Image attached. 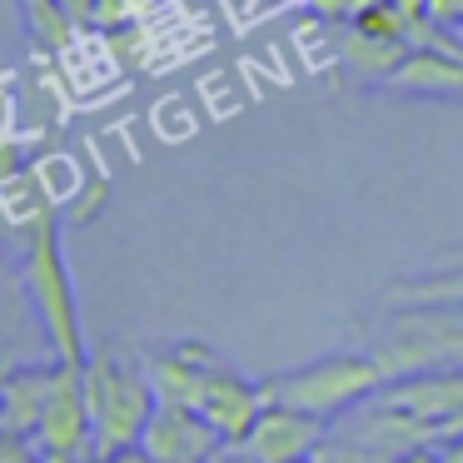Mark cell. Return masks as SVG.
<instances>
[{
  "instance_id": "cell-10",
  "label": "cell",
  "mask_w": 463,
  "mask_h": 463,
  "mask_svg": "<svg viewBox=\"0 0 463 463\" xmlns=\"http://www.w3.org/2000/svg\"><path fill=\"white\" fill-rule=\"evenodd\" d=\"M214 364H220V359H214L204 344H180V349L150 354V359H145V373H150L160 403H184V409H200L204 383H210Z\"/></svg>"
},
{
  "instance_id": "cell-24",
  "label": "cell",
  "mask_w": 463,
  "mask_h": 463,
  "mask_svg": "<svg viewBox=\"0 0 463 463\" xmlns=\"http://www.w3.org/2000/svg\"><path fill=\"white\" fill-rule=\"evenodd\" d=\"M453 433H463V413H458V419L449 423V433H443V439H453Z\"/></svg>"
},
{
  "instance_id": "cell-25",
  "label": "cell",
  "mask_w": 463,
  "mask_h": 463,
  "mask_svg": "<svg viewBox=\"0 0 463 463\" xmlns=\"http://www.w3.org/2000/svg\"><path fill=\"white\" fill-rule=\"evenodd\" d=\"M304 463H314V458H304Z\"/></svg>"
},
{
  "instance_id": "cell-8",
  "label": "cell",
  "mask_w": 463,
  "mask_h": 463,
  "mask_svg": "<svg viewBox=\"0 0 463 463\" xmlns=\"http://www.w3.org/2000/svg\"><path fill=\"white\" fill-rule=\"evenodd\" d=\"M200 413L220 429L224 443H244L264 413V383L234 373L230 364H214L210 383H204V399H200Z\"/></svg>"
},
{
  "instance_id": "cell-1",
  "label": "cell",
  "mask_w": 463,
  "mask_h": 463,
  "mask_svg": "<svg viewBox=\"0 0 463 463\" xmlns=\"http://www.w3.org/2000/svg\"><path fill=\"white\" fill-rule=\"evenodd\" d=\"M21 244H25V289H31V304L45 324V339H51L55 359L90 364L80 299H75V279H71V264H65V250H61V214L45 210L35 224H25Z\"/></svg>"
},
{
  "instance_id": "cell-4",
  "label": "cell",
  "mask_w": 463,
  "mask_h": 463,
  "mask_svg": "<svg viewBox=\"0 0 463 463\" xmlns=\"http://www.w3.org/2000/svg\"><path fill=\"white\" fill-rule=\"evenodd\" d=\"M31 449L45 463H90L95 458V423L90 399H85V364H61L55 369V393L45 403V419L35 429Z\"/></svg>"
},
{
  "instance_id": "cell-15",
  "label": "cell",
  "mask_w": 463,
  "mask_h": 463,
  "mask_svg": "<svg viewBox=\"0 0 463 463\" xmlns=\"http://www.w3.org/2000/svg\"><path fill=\"white\" fill-rule=\"evenodd\" d=\"M399 453H379L369 449V443H354L344 439V433H329V439L319 443V453H314V463H393Z\"/></svg>"
},
{
  "instance_id": "cell-2",
  "label": "cell",
  "mask_w": 463,
  "mask_h": 463,
  "mask_svg": "<svg viewBox=\"0 0 463 463\" xmlns=\"http://www.w3.org/2000/svg\"><path fill=\"white\" fill-rule=\"evenodd\" d=\"M383 383H389V369L379 364L373 349H339L314 364H299L289 373L264 379V403H294V409L314 413L324 423H339L364 399H373Z\"/></svg>"
},
{
  "instance_id": "cell-14",
  "label": "cell",
  "mask_w": 463,
  "mask_h": 463,
  "mask_svg": "<svg viewBox=\"0 0 463 463\" xmlns=\"http://www.w3.org/2000/svg\"><path fill=\"white\" fill-rule=\"evenodd\" d=\"M393 304H463V264L439 274H419L409 284H393Z\"/></svg>"
},
{
  "instance_id": "cell-12",
  "label": "cell",
  "mask_w": 463,
  "mask_h": 463,
  "mask_svg": "<svg viewBox=\"0 0 463 463\" xmlns=\"http://www.w3.org/2000/svg\"><path fill=\"white\" fill-rule=\"evenodd\" d=\"M409 51H413L409 41H383V35H369L359 25H349L339 41V55L349 65V75H359L364 85H389L393 71L409 61Z\"/></svg>"
},
{
  "instance_id": "cell-22",
  "label": "cell",
  "mask_w": 463,
  "mask_h": 463,
  "mask_svg": "<svg viewBox=\"0 0 463 463\" xmlns=\"http://www.w3.org/2000/svg\"><path fill=\"white\" fill-rule=\"evenodd\" d=\"M210 463H260V458H254V453L250 449H244V443H224V449L220 453H214V458Z\"/></svg>"
},
{
  "instance_id": "cell-3",
  "label": "cell",
  "mask_w": 463,
  "mask_h": 463,
  "mask_svg": "<svg viewBox=\"0 0 463 463\" xmlns=\"http://www.w3.org/2000/svg\"><path fill=\"white\" fill-rule=\"evenodd\" d=\"M85 399H90V423H95V458L140 449L145 429H150L155 409H160L150 373L130 369V364L110 359V354L85 364Z\"/></svg>"
},
{
  "instance_id": "cell-9",
  "label": "cell",
  "mask_w": 463,
  "mask_h": 463,
  "mask_svg": "<svg viewBox=\"0 0 463 463\" xmlns=\"http://www.w3.org/2000/svg\"><path fill=\"white\" fill-rule=\"evenodd\" d=\"M55 364H15L5 379H0V429L11 433V439H35L45 419V403L55 393Z\"/></svg>"
},
{
  "instance_id": "cell-6",
  "label": "cell",
  "mask_w": 463,
  "mask_h": 463,
  "mask_svg": "<svg viewBox=\"0 0 463 463\" xmlns=\"http://www.w3.org/2000/svg\"><path fill=\"white\" fill-rule=\"evenodd\" d=\"M145 458L150 463H210L224 449L220 429L204 419L200 409H184V403H160L145 429Z\"/></svg>"
},
{
  "instance_id": "cell-7",
  "label": "cell",
  "mask_w": 463,
  "mask_h": 463,
  "mask_svg": "<svg viewBox=\"0 0 463 463\" xmlns=\"http://www.w3.org/2000/svg\"><path fill=\"white\" fill-rule=\"evenodd\" d=\"M329 439V423L314 413L294 409V403H264L260 423L250 429L244 449L260 463H304L319 453V443Z\"/></svg>"
},
{
  "instance_id": "cell-5",
  "label": "cell",
  "mask_w": 463,
  "mask_h": 463,
  "mask_svg": "<svg viewBox=\"0 0 463 463\" xmlns=\"http://www.w3.org/2000/svg\"><path fill=\"white\" fill-rule=\"evenodd\" d=\"M383 403L399 413L429 423L433 433H449V423L463 413V369H419V373H393L379 389Z\"/></svg>"
},
{
  "instance_id": "cell-23",
  "label": "cell",
  "mask_w": 463,
  "mask_h": 463,
  "mask_svg": "<svg viewBox=\"0 0 463 463\" xmlns=\"http://www.w3.org/2000/svg\"><path fill=\"white\" fill-rule=\"evenodd\" d=\"M90 463H150V458H145V449H125V453H100Z\"/></svg>"
},
{
  "instance_id": "cell-13",
  "label": "cell",
  "mask_w": 463,
  "mask_h": 463,
  "mask_svg": "<svg viewBox=\"0 0 463 463\" xmlns=\"http://www.w3.org/2000/svg\"><path fill=\"white\" fill-rule=\"evenodd\" d=\"M21 5V15H25V31H31V41H35V51H71V41H75V31L80 25L71 21V11H65L61 0H15Z\"/></svg>"
},
{
  "instance_id": "cell-17",
  "label": "cell",
  "mask_w": 463,
  "mask_h": 463,
  "mask_svg": "<svg viewBox=\"0 0 463 463\" xmlns=\"http://www.w3.org/2000/svg\"><path fill=\"white\" fill-rule=\"evenodd\" d=\"M0 463H45V458L31 449V439H11V433H5V439H0Z\"/></svg>"
},
{
  "instance_id": "cell-18",
  "label": "cell",
  "mask_w": 463,
  "mask_h": 463,
  "mask_svg": "<svg viewBox=\"0 0 463 463\" xmlns=\"http://www.w3.org/2000/svg\"><path fill=\"white\" fill-rule=\"evenodd\" d=\"M105 190H110V184H105V180H95L90 190H80V194H75V200H80V204H75V210H71V220H90V214L100 210Z\"/></svg>"
},
{
  "instance_id": "cell-16",
  "label": "cell",
  "mask_w": 463,
  "mask_h": 463,
  "mask_svg": "<svg viewBox=\"0 0 463 463\" xmlns=\"http://www.w3.org/2000/svg\"><path fill=\"white\" fill-rule=\"evenodd\" d=\"M429 21L443 31H458L463 25V0H429Z\"/></svg>"
},
{
  "instance_id": "cell-21",
  "label": "cell",
  "mask_w": 463,
  "mask_h": 463,
  "mask_svg": "<svg viewBox=\"0 0 463 463\" xmlns=\"http://www.w3.org/2000/svg\"><path fill=\"white\" fill-rule=\"evenodd\" d=\"M433 463H463V433L433 443Z\"/></svg>"
},
{
  "instance_id": "cell-20",
  "label": "cell",
  "mask_w": 463,
  "mask_h": 463,
  "mask_svg": "<svg viewBox=\"0 0 463 463\" xmlns=\"http://www.w3.org/2000/svg\"><path fill=\"white\" fill-rule=\"evenodd\" d=\"M61 5L71 11L75 25H95V21H100V0H61Z\"/></svg>"
},
{
  "instance_id": "cell-11",
  "label": "cell",
  "mask_w": 463,
  "mask_h": 463,
  "mask_svg": "<svg viewBox=\"0 0 463 463\" xmlns=\"http://www.w3.org/2000/svg\"><path fill=\"white\" fill-rule=\"evenodd\" d=\"M389 90H399V95H463V55L419 45L393 71Z\"/></svg>"
},
{
  "instance_id": "cell-19",
  "label": "cell",
  "mask_w": 463,
  "mask_h": 463,
  "mask_svg": "<svg viewBox=\"0 0 463 463\" xmlns=\"http://www.w3.org/2000/svg\"><path fill=\"white\" fill-rule=\"evenodd\" d=\"M324 21H354L359 15V0H309Z\"/></svg>"
}]
</instances>
